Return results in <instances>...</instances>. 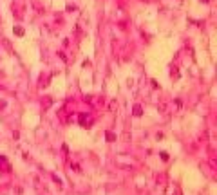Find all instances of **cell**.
Instances as JSON below:
<instances>
[{"label": "cell", "mask_w": 217, "mask_h": 195, "mask_svg": "<svg viewBox=\"0 0 217 195\" xmlns=\"http://www.w3.org/2000/svg\"><path fill=\"white\" fill-rule=\"evenodd\" d=\"M159 155H161V159H163V161H168V154H166V152H161Z\"/></svg>", "instance_id": "4"}, {"label": "cell", "mask_w": 217, "mask_h": 195, "mask_svg": "<svg viewBox=\"0 0 217 195\" xmlns=\"http://www.w3.org/2000/svg\"><path fill=\"white\" fill-rule=\"evenodd\" d=\"M105 137H107V141H116V136H114L112 132H107V134H105Z\"/></svg>", "instance_id": "2"}, {"label": "cell", "mask_w": 217, "mask_h": 195, "mask_svg": "<svg viewBox=\"0 0 217 195\" xmlns=\"http://www.w3.org/2000/svg\"><path fill=\"white\" fill-rule=\"evenodd\" d=\"M201 2H208V0H201Z\"/></svg>", "instance_id": "5"}, {"label": "cell", "mask_w": 217, "mask_h": 195, "mask_svg": "<svg viewBox=\"0 0 217 195\" xmlns=\"http://www.w3.org/2000/svg\"><path fill=\"white\" fill-rule=\"evenodd\" d=\"M15 34H18V36H24V29H22V27H15Z\"/></svg>", "instance_id": "3"}, {"label": "cell", "mask_w": 217, "mask_h": 195, "mask_svg": "<svg viewBox=\"0 0 217 195\" xmlns=\"http://www.w3.org/2000/svg\"><path fill=\"white\" fill-rule=\"evenodd\" d=\"M141 114H143V108L139 105H136L134 107V116H141Z\"/></svg>", "instance_id": "1"}]
</instances>
